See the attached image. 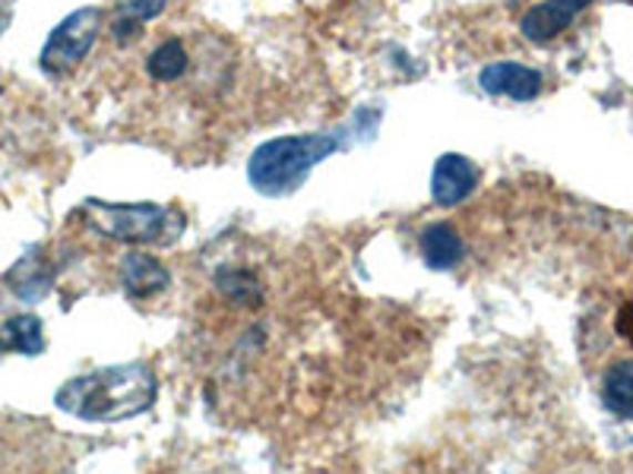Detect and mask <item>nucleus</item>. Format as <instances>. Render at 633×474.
Wrapping results in <instances>:
<instances>
[{"label":"nucleus","instance_id":"1","mask_svg":"<svg viewBox=\"0 0 633 474\" xmlns=\"http://www.w3.org/2000/svg\"><path fill=\"white\" fill-rule=\"evenodd\" d=\"M368 111H358L349 127L333 130V133H302V136H279L261 143L251 162H247V181L263 196H288L298 187H305L307 174L320 162H327L333 152L349 146V133H358V140L374 136L380 121H365Z\"/></svg>","mask_w":633,"mask_h":474},{"label":"nucleus","instance_id":"2","mask_svg":"<svg viewBox=\"0 0 633 474\" xmlns=\"http://www.w3.org/2000/svg\"><path fill=\"white\" fill-rule=\"evenodd\" d=\"M159 380L143 361L89 370L58 389L54 405L80 421H127L155 405Z\"/></svg>","mask_w":633,"mask_h":474},{"label":"nucleus","instance_id":"3","mask_svg":"<svg viewBox=\"0 0 633 474\" xmlns=\"http://www.w3.org/2000/svg\"><path fill=\"white\" fill-rule=\"evenodd\" d=\"M83 216L99 235L121 240V244H153L169 247L184 235L187 218L177 209L155 206V203H105L86 199Z\"/></svg>","mask_w":633,"mask_h":474},{"label":"nucleus","instance_id":"4","mask_svg":"<svg viewBox=\"0 0 633 474\" xmlns=\"http://www.w3.org/2000/svg\"><path fill=\"white\" fill-rule=\"evenodd\" d=\"M99 25H102V10L99 7H80L76 13H70L48 35L42 54H39V64H42L44 73L61 76V73H70L73 66L83 64L95 39H99Z\"/></svg>","mask_w":633,"mask_h":474},{"label":"nucleus","instance_id":"5","mask_svg":"<svg viewBox=\"0 0 633 474\" xmlns=\"http://www.w3.org/2000/svg\"><path fill=\"white\" fill-rule=\"evenodd\" d=\"M476 184H479V172L466 155L447 152L437 158L435 174H431V196H435L437 206L453 209L459 203H466L476 194Z\"/></svg>","mask_w":633,"mask_h":474},{"label":"nucleus","instance_id":"6","mask_svg":"<svg viewBox=\"0 0 633 474\" xmlns=\"http://www.w3.org/2000/svg\"><path fill=\"white\" fill-rule=\"evenodd\" d=\"M592 0H542L532 10H525L520 20V32L532 44H548L558 39L561 32H568L573 20L590 7Z\"/></svg>","mask_w":633,"mask_h":474},{"label":"nucleus","instance_id":"7","mask_svg":"<svg viewBox=\"0 0 633 474\" xmlns=\"http://www.w3.org/2000/svg\"><path fill=\"white\" fill-rule=\"evenodd\" d=\"M479 86L488 95H507L513 102H532V99H539L545 80L532 66L517 64V61H498V64H488L481 70Z\"/></svg>","mask_w":633,"mask_h":474},{"label":"nucleus","instance_id":"8","mask_svg":"<svg viewBox=\"0 0 633 474\" xmlns=\"http://www.w3.org/2000/svg\"><path fill=\"white\" fill-rule=\"evenodd\" d=\"M418 250H421L425 266L437 269V272L453 269V266H459V259L466 257V244L450 221H431L418 237Z\"/></svg>","mask_w":633,"mask_h":474},{"label":"nucleus","instance_id":"9","mask_svg":"<svg viewBox=\"0 0 633 474\" xmlns=\"http://www.w3.org/2000/svg\"><path fill=\"white\" fill-rule=\"evenodd\" d=\"M169 281H172L169 269L143 250H133L121 259V285L133 298H153L169 288Z\"/></svg>","mask_w":633,"mask_h":474},{"label":"nucleus","instance_id":"10","mask_svg":"<svg viewBox=\"0 0 633 474\" xmlns=\"http://www.w3.org/2000/svg\"><path fill=\"white\" fill-rule=\"evenodd\" d=\"M51 269L44 266L42 259H39V250H32L29 257H22L10 272H7V281H10V291L20 298V301H42L44 295H48V288H51Z\"/></svg>","mask_w":633,"mask_h":474},{"label":"nucleus","instance_id":"11","mask_svg":"<svg viewBox=\"0 0 633 474\" xmlns=\"http://www.w3.org/2000/svg\"><path fill=\"white\" fill-rule=\"evenodd\" d=\"M602 405L614 418H633V358L614 361L602 377Z\"/></svg>","mask_w":633,"mask_h":474},{"label":"nucleus","instance_id":"12","mask_svg":"<svg viewBox=\"0 0 633 474\" xmlns=\"http://www.w3.org/2000/svg\"><path fill=\"white\" fill-rule=\"evenodd\" d=\"M0 348L3 351H20V354H42L44 351V326L35 313H20L10 317L0 326Z\"/></svg>","mask_w":633,"mask_h":474},{"label":"nucleus","instance_id":"13","mask_svg":"<svg viewBox=\"0 0 633 474\" xmlns=\"http://www.w3.org/2000/svg\"><path fill=\"white\" fill-rule=\"evenodd\" d=\"M191 66V54L181 39H165V42L155 48L146 61V73L153 76L155 83H177Z\"/></svg>","mask_w":633,"mask_h":474},{"label":"nucleus","instance_id":"14","mask_svg":"<svg viewBox=\"0 0 633 474\" xmlns=\"http://www.w3.org/2000/svg\"><path fill=\"white\" fill-rule=\"evenodd\" d=\"M165 7H169V0H124L118 7V20L111 25L114 42H131L133 35L143 29V22L162 17Z\"/></svg>","mask_w":633,"mask_h":474},{"label":"nucleus","instance_id":"15","mask_svg":"<svg viewBox=\"0 0 633 474\" xmlns=\"http://www.w3.org/2000/svg\"><path fill=\"white\" fill-rule=\"evenodd\" d=\"M216 288L241 307H257L263 301V285L247 269H222L216 276Z\"/></svg>","mask_w":633,"mask_h":474},{"label":"nucleus","instance_id":"16","mask_svg":"<svg viewBox=\"0 0 633 474\" xmlns=\"http://www.w3.org/2000/svg\"><path fill=\"white\" fill-rule=\"evenodd\" d=\"M617 332L633 346V303H624L617 313Z\"/></svg>","mask_w":633,"mask_h":474}]
</instances>
